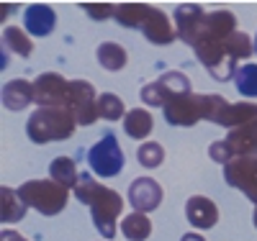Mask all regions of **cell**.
<instances>
[{
    "mask_svg": "<svg viewBox=\"0 0 257 241\" xmlns=\"http://www.w3.org/2000/svg\"><path fill=\"white\" fill-rule=\"evenodd\" d=\"M180 241H206V238H203L201 233H190V231H188V233L180 236Z\"/></svg>",
    "mask_w": 257,
    "mask_h": 241,
    "instance_id": "f546056e",
    "label": "cell"
},
{
    "mask_svg": "<svg viewBox=\"0 0 257 241\" xmlns=\"http://www.w3.org/2000/svg\"><path fill=\"white\" fill-rule=\"evenodd\" d=\"M26 208L29 205L18 195V190H13V187L0 190V218H3V223H18L26 215Z\"/></svg>",
    "mask_w": 257,
    "mask_h": 241,
    "instance_id": "d6986e66",
    "label": "cell"
},
{
    "mask_svg": "<svg viewBox=\"0 0 257 241\" xmlns=\"http://www.w3.org/2000/svg\"><path fill=\"white\" fill-rule=\"evenodd\" d=\"M162 185L155 177H137L128 185V203L134 213H152L162 203Z\"/></svg>",
    "mask_w": 257,
    "mask_h": 241,
    "instance_id": "7c38bea8",
    "label": "cell"
},
{
    "mask_svg": "<svg viewBox=\"0 0 257 241\" xmlns=\"http://www.w3.org/2000/svg\"><path fill=\"white\" fill-rule=\"evenodd\" d=\"M226 100L221 95H183L175 98L173 103H167L162 111H165V121L170 126H180V128H190L196 126L198 121H211L219 126V118L226 111Z\"/></svg>",
    "mask_w": 257,
    "mask_h": 241,
    "instance_id": "3957f363",
    "label": "cell"
},
{
    "mask_svg": "<svg viewBox=\"0 0 257 241\" xmlns=\"http://www.w3.org/2000/svg\"><path fill=\"white\" fill-rule=\"evenodd\" d=\"M77 121L70 108H36L26 121V134L34 144L64 141L75 134Z\"/></svg>",
    "mask_w": 257,
    "mask_h": 241,
    "instance_id": "277c9868",
    "label": "cell"
},
{
    "mask_svg": "<svg viewBox=\"0 0 257 241\" xmlns=\"http://www.w3.org/2000/svg\"><path fill=\"white\" fill-rule=\"evenodd\" d=\"M152 126H155L152 113L144 111V108H132L123 118V134L132 139H147L152 134Z\"/></svg>",
    "mask_w": 257,
    "mask_h": 241,
    "instance_id": "ac0fdd59",
    "label": "cell"
},
{
    "mask_svg": "<svg viewBox=\"0 0 257 241\" xmlns=\"http://www.w3.org/2000/svg\"><path fill=\"white\" fill-rule=\"evenodd\" d=\"M3 52H13L18 57H31L34 44H31L26 31H21L16 26H8V29H3Z\"/></svg>",
    "mask_w": 257,
    "mask_h": 241,
    "instance_id": "cb8c5ba5",
    "label": "cell"
},
{
    "mask_svg": "<svg viewBox=\"0 0 257 241\" xmlns=\"http://www.w3.org/2000/svg\"><path fill=\"white\" fill-rule=\"evenodd\" d=\"M152 8L155 6H147V3H121V6H116V21L123 29H139L142 31Z\"/></svg>",
    "mask_w": 257,
    "mask_h": 241,
    "instance_id": "ffe728a7",
    "label": "cell"
},
{
    "mask_svg": "<svg viewBox=\"0 0 257 241\" xmlns=\"http://www.w3.org/2000/svg\"><path fill=\"white\" fill-rule=\"evenodd\" d=\"M137 159H139V164L144 169H157L165 162V149L157 141H144L139 146V151H137Z\"/></svg>",
    "mask_w": 257,
    "mask_h": 241,
    "instance_id": "4316f807",
    "label": "cell"
},
{
    "mask_svg": "<svg viewBox=\"0 0 257 241\" xmlns=\"http://www.w3.org/2000/svg\"><path fill=\"white\" fill-rule=\"evenodd\" d=\"M67 108L72 111L77 126H93L98 116V95L88 80H70V100Z\"/></svg>",
    "mask_w": 257,
    "mask_h": 241,
    "instance_id": "30bf717a",
    "label": "cell"
},
{
    "mask_svg": "<svg viewBox=\"0 0 257 241\" xmlns=\"http://www.w3.org/2000/svg\"><path fill=\"white\" fill-rule=\"evenodd\" d=\"M24 24H26V31L31 36H49L57 26V13H54L52 6L34 3L24 13Z\"/></svg>",
    "mask_w": 257,
    "mask_h": 241,
    "instance_id": "9a60e30c",
    "label": "cell"
},
{
    "mask_svg": "<svg viewBox=\"0 0 257 241\" xmlns=\"http://www.w3.org/2000/svg\"><path fill=\"white\" fill-rule=\"evenodd\" d=\"M254 54H257V34H254Z\"/></svg>",
    "mask_w": 257,
    "mask_h": 241,
    "instance_id": "1f68e13d",
    "label": "cell"
},
{
    "mask_svg": "<svg viewBox=\"0 0 257 241\" xmlns=\"http://www.w3.org/2000/svg\"><path fill=\"white\" fill-rule=\"evenodd\" d=\"M190 93H193V87H190L188 75L178 72V70H170L160 80L144 85L139 98L149 108H165L167 103H173L175 98H183V95H190Z\"/></svg>",
    "mask_w": 257,
    "mask_h": 241,
    "instance_id": "8992f818",
    "label": "cell"
},
{
    "mask_svg": "<svg viewBox=\"0 0 257 241\" xmlns=\"http://www.w3.org/2000/svg\"><path fill=\"white\" fill-rule=\"evenodd\" d=\"M95 54H98V64L103 70H108V72H121L126 67V62H128L126 49L121 47V44H116V41H103Z\"/></svg>",
    "mask_w": 257,
    "mask_h": 241,
    "instance_id": "44dd1931",
    "label": "cell"
},
{
    "mask_svg": "<svg viewBox=\"0 0 257 241\" xmlns=\"http://www.w3.org/2000/svg\"><path fill=\"white\" fill-rule=\"evenodd\" d=\"M178 39L193 47L198 62L216 82L234 80L239 62L252 54V39L237 31L231 11H203L198 3H183L173 13Z\"/></svg>",
    "mask_w": 257,
    "mask_h": 241,
    "instance_id": "6da1fadb",
    "label": "cell"
},
{
    "mask_svg": "<svg viewBox=\"0 0 257 241\" xmlns=\"http://www.w3.org/2000/svg\"><path fill=\"white\" fill-rule=\"evenodd\" d=\"M234 85L244 98H257V64L247 62L234 75Z\"/></svg>",
    "mask_w": 257,
    "mask_h": 241,
    "instance_id": "484cf974",
    "label": "cell"
},
{
    "mask_svg": "<svg viewBox=\"0 0 257 241\" xmlns=\"http://www.w3.org/2000/svg\"><path fill=\"white\" fill-rule=\"evenodd\" d=\"M82 11L88 13L93 21H105V18H116V6L111 3H85Z\"/></svg>",
    "mask_w": 257,
    "mask_h": 241,
    "instance_id": "83f0119b",
    "label": "cell"
},
{
    "mask_svg": "<svg viewBox=\"0 0 257 241\" xmlns=\"http://www.w3.org/2000/svg\"><path fill=\"white\" fill-rule=\"evenodd\" d=\"M142 34L149 44H157V47H165V44H173L178 39V31L175 26L170 24V18L165 11L160 8H152V13H149V18L144 21L142 26Z\"/></svg>",
    "mask_w": 257,
    "mask_h": 241,
    "instance_id": "5bb4252c",
    "label": "cell"
},
{
    "mask_svg": "<svg viewBox=\"0 0 257 241\" xmlns=\"http://www.w3.org/2000/svg\"><path fill=\"white\" fill-rule=\"evenodd\" d=\"M252 223H254V228H257V205H254V213H252Z\"/></svg>",
    "mask_w": 257,
    "mask_h": 241,
    "instance_id": "4dcf8cb0",
    "label": "cell"
},
{
    "mask_svg": "<svg viewBox=\"0 0 257 241\" xmlns=\"http://www.w3.org/2000/svg\"><path fill=\"white\" fill-rule=\"evenodd\" d=\"M70 82L57 72H41L34 80V103L39 108H67Z\"/></svg>",
    "mask_w": 257,
    "mask_h": 241,
    "instance_id": "8fae6325",
    "label": "cell"
},
{
    "mask_svg": "<svg viewBox=\"0 0 257 241\" xmlns=\"http://www.w3.org/2000/svg\"><path fill=\"white\" fill-rule=\"evenodd\" d=\"M0 241H26L24 236H21L18 231H11V228H3V233H0Z\"/></svg>",
    "mask_w": 257,
    "mask_h": 241,
    "instance_id": "f1b7e54d",
    "label": "cell"
},
{
    "mask_svg": "<svg viewBox=\"0 0 257 241\" xmlns=\"http://www.w3.org/2000/svg\"><path fill=\"white\" fill-rule=\"evenodd\" d=\"M88 164L98 177H116L123 169V151L118 146V139L111 134H105L98 144L90 146L88 151Z\"/></svg>",
    "mask_w": 257,
    "mask_h": 241,
    "instance_id": "ba28073f",
    "label": "cell"
},
{
    "mask_svg": "<svg viewBox=\"0 0 257 241\" xmlns=\"http://www.w3.org/2000/svg\"><path fill=\"white\" fill-rule=\"evenodd\" d=\"M18 195L29 208L39 210L41 215H57L67 205L70 190L57 185L54 180H29L18 187Z\"/></svg>",
    "mask_w": 257,
    "mask_h": 241,
    "instance_id": "5b68a950",
    "label": "cell"
},
{
    "mask_svg": "<svg viewBox=\"0 0 257 241\" xmlns=\"http://www.w3.org/2000/svg\"><path fill=\"white\" fill-rule=\"evenodd\" d=\"M257 121V105L254 103H229L224 116L219 118V126L234 131V128H242L247 123Z\"/></svg>",
    "mask_w": 257,
    "mask_h": 241,
    "instance_id": "e0dca14e",
    "label": "cell"
},
{
    "mask_svg": "<svg viewBox=\"0 0 257 241\" xmlns=\"http://www.w3.org/2000/svg\"><path fill=\"white\" fill-rule=\"evenodd\" d=\"M49 180H54L57 185L67 187V190H75V185H77V180H80V172H77L75 159H70V157H57V159L49 164Z\"/></svg>",
    "mask_w": 257,
    "mask_h": 241,
    "instance_id": "7402d4cb",
    "label": "cell"
},
{
    "mask_svg": "<svg viewBox=\"0 0 257 241\" xmlns=\"http://www.w3.org/2000/svg\"><path fill=\"white\" fill-rule=\"evenodd\" d=\"M185 218L193 228H213L219 223V208L211 198L203 195H190L185 200Z\"/></svg>",
    "mask_w": 257,
    "mask_h": 241,
    "instance_id": "4fadbf2b",
    "label": "cell"
},
{
    "mask_svg": "<svg viewBox=\"0 0 257 241\" xmlns=\"http://www.w3.org/2000/svg\"><path fill=\"white\" fill-rule=\"evenodd\" d=\"M249 151H257V121L229 131L226 139H221V141H213L208 146V157L213 162H219L221 167H226L231 159L249 154Z\"/></svg>",
    "mask_w": 257,
    "mask_h": 241,
    "instance_id": "52a82bcc",
    "label": "cell"
},
{
    "mask_svg": "<svg viewBox=\"0 0 257 241\" xmlns=\"http://www.w3.org/2000/svg\"><path fill=\"white\" fill-rule=\"evenodd\" d=\"M72 195L82 205L90 208L93 223H95L98 233L111 241L116 236V218L123 210V198H121V195L116 190H111V187L100 185L93 174H80V180H77Z\"/></svg>",
    "mask_w": 257,
    "mask_h": 241,
    "instance_id": "7a4b0ae2",
    "label": "cell"
},
{
    "mask_svg": "<svg viewBox=\"0 0 257 241\" xmlns=\"http://www.w3.org/2000/svg\"><path fill=\"white\" fill-rule=\"evenodd\" d=\"M121 233L128 241H147L152 236V221L144 213H128L121 221Z\"/></svg>",
    "mask_w": 257,
    "mask_h": 241,
    "instance_id": "603a6c76",
    "label": "cell"
},
{
    "mask_svg": "<svg viewBox=\"0 0 257 241\" xmlns=\"http://www.w3.org/2000/svg\"><path fill=\"white\" fill-rule=\"evenodd\" d=\"M224 180H226V185L242 190L257 205V151H249V154L231 159L224 167Z\"/></svg>",
    "mask_w": 257,
    "mask_h": 241,
    "instance_id": "9c48e42d",
    "label": "cell"
},
{
    "mask_svg": "<svg viewBox=\"0 0 257 241\" xmlns=\"http://www.w3.org/2000/svg\"><path fill=\"white\" fill-rule=\"evenodd\" d=\"M98 116L105 121H123L126 118V108L123 100L116 93H103L98 95Z\"/></svg>",
    "mask_w": 257,
    "mask_h": 241,
    "instance_id": "d4e9b609",
    "label": "cell"
},
{
    "mask_svg": "<svg viewBox=\"0 0 257 241\" xmlns=\"http://www.w3.org/2000/svg\"><path fill=\"white\" fill-rule=\"evenodd\" d=\"M34 103V82L11 80L3 85V105L8 111H26Z\"/></svg>",
    "mask_w": 257,
    "mask_h": 241,
    "instance_id": "2e32d148",
    "label": "cell"
}]
</instances>
